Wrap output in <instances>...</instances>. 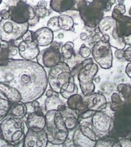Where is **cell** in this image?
<instances>
[{
	"instance_id": "cell-1",
	"label": "cell",
	"mask_w": 131,
	"mask_h": 147,
	"mask_svg": "<svg viewBox=\"0 0 131 147\" xmlns=\"http://www.w3.org/2000/svg\"><path fill=\"white\" fill-rule=\"evenodd\" d=\"M0 82L15 88L24 103L40 98L48 84L43 66L34 61L24 59H9L6 65H0Z\"/></svg>"
},
{
	"instance_id": "cell-2",
	"label": "cell",
	"mask_w": 131,
	"mask_h": 147,
	"mask_svg": "<svg viewBox=\"0 0 131 147\" xmlns=\"http://www.w3.org/2000/svg\"><path fill=\"white\" fill-rule=\"evenodd\" d=\"M123 104L114 112L109 136L116 139L131 137V95L123 98Z\"/></svg>"
},
{
	"instance_id": "cell-3",
	"label": "cell",
	"mask_w": 131,
	"mask_h": 147,
	"mask_svg": "<svg viewBox=\"0 0 131 147\" xmlns=\"http://www.w3.org/2000/svg\"><path fill=\"white\" fill-rule=\"evenodd\" d=\"M116 0H93L79 11V14L84 21V26L88 30H94L104 13L111 9Z\"/></svg>"
},
{
	"instance_id": "cell-4",
	"label": "cell",
	"mask_w": 131,
	"mask_h": 147,
	"mask_svg": "<svg viewBox=\"0 0 131 147\" xmlns=\"http://www.w3.org/2000/svg\"><path fill=\"white\" fill-rule=\"evenodd\" d=\"M46 132L48 142L55 146H61L67 141L69 130L67 128L62 113L58 110L47 111Z\"/></svg>"
},
{
	"instance_id": "cell-5",
	"label": "cell",
	"mask_w": 131,
	"mask_h": 147,
	"mask_svg": "<svg viewBox=\"0 0 131 147\" xmlns=\"http://www.w3.org/2000/svg\"><path fill=\"white\" fill-rule=\"evenodd\" d=\"M111 16L115 21V26L110 34L109 43L115 49H124L126 45L124 38L131 34V16L122 14L115 7Z\"/></svg>"
},
{
	"instance_id": "cell-6",
	"label": "cell",
	"mask_w": 131,
	"mask_h": 147,
	"mask_svg": "<svg viewBox=\"0 0 131 147\" xmlns=\"http://www.w3.org/2000/svg\"><path fill=\"white\" fill-rule=\"evenodd\" d=\"M3 139L11 146H17L25 138V125L21 119L7 118L0 123Z\"/></svg>"
},
{
	"instance_id": "cell-7",
	"label": "cell",
	"mask_w": 131,
	"mask_h": 147,
	"mask_svg": "<svg viewBox=\"0 0 131 147\" xmlns=\"http://www.w3.org/2000/svg\"><path fill=\"white\" fill-rule=\"evenodd\" d=\"M71 71V68L65 62H60L57 65L50 68L48 76L50 88L53 92L60 93L63 86L74 79Z\"/></svg>"
},
{
	"instance_id": "cell-8",
	"label": "cell",
	"mask_w": 131,
	"mask_h": 147,
	"mask_svg": "<svg viewBox=\"0 0 131 147\" xmlns=\"http://www.w3.org/2000/svg\"><path fill=\"white\" fill-rule=\"evenodd\" d=\"M29 23L19 24L9 19L0 21V40L4 42H11L19 40L29 30Z\"/></svg>"
},
{
	"instance_id": "cell-9",
	"label": "cell",
	"mask_w": 131,
	"mask_h": 147,
	"mask_svg": "<svg viewBox=\"0 0 131 147\" xmlns=\"http://www.w3.org/2000/svg\"><path fill=\"white\" fill-rule=\"evenodd\" d=\"M93 59L101 68L108 69L111 68L113 62V55L111 46L109 42L99 41L96 42L91 49Z\"/></svg>"
},
{
	"instance_id": "cell-10",
	"label": "cell",
	"mask_w": 131,
	"mask_h": 147,
	"mask_svg": "<svg viewBox=\"0 0 131 147\" xmlns=\"http://www.w3.org/2000/svg\"><path fill=\"white\" fill-rule=\"evenodd\" d=\"M98 72V64H89L82 67L77 74L79 88L84 95L93 93L95 90L94 79Z\"/></svg>"
},
{
	"instance_id": "cell-11",
	"label": "cell",
	"mask_w": 131,
	"mask_h": 147,
	"mask_svg": "<svg viewBox=\"0 0 131 147\" xmlns=\"http://www.w3.org/2000/svg\"><path fill=\"white\" fill-rule=\"evenodd\" d=\"M62 57L59 43L53 41L49 47L41 51L36 58L38 63L43 67L50 69L60 63Z\"/></svg>"
},
{
	"instance_id": "cell-12",
	"label": "cell",
	"mask_w": 131,
	"mask_h": 147,
	"mask_svg": "<svg viewBox=\"0 0 131 147\" xmlns=\"http://www.w3.org/2000/svg\"><path fill=\"white\" fill-rule=\"evenodd\" d=\"M8 11L11 20L19 24L26 23L36 16L34 8L23 0H17L14 5L10 7Z\"/></svg>"
},
{
	"instance_id": "cell-13",
	"label": "cell",
	"mask_w": 131,
	"mask_h": 147,
	"mask_svg": "<svg viewBox=\"0 0 131 147\" xmlns=\"http://www.w3.org/2000/svg\"><path fill=\"white\" fill-rule=\"evenodd\" d=\"M91 119L92 129L98 138H102L109 135V131L112 123L111 117L101 110L96 111Z\"/></svg>"
},
{
	"instance_id": "cell-14",
	"label": "cell",
	"mask_w": 131,
	"mask_h": 147,
	"mask_svg": "<svg viewBox=\"0 0 131 147\" xmlns=\"http://www.w3.org/2000/svg\"><path fill=\"white\" fill-rule=\"evenodd\" d=\"M88 3L87 0H50V7L58 13L78 11Z\"/></svg>"
},
{
	"instance_id": "cell-15",
	"label": "cell",
	"mask_w": 131,
	"mask_h": 147,
	"mask_svg": "<svg viewBox=\"0 0 131 147\" xmlns=\"http://www.w3.org/2000/svg\"><path fill=\"white\" fill-rule=\"evenodd\" d=\"M48 143L47 132L45 129L33 131L28 129L23 141L24 147H46Z\"/></svg>"
},
{
	"instance_id": "cell-16",
	"label": "cell",
	"mask_w": 131,
	"mask_h": 147,
	"mask_svg": "<svg viewBox=\"0 0 131 147\" xmlns=\"http://www.w3.org/2000/svg\"><path fill=\"white\" fill-rule=\"evenodd\" d=\"M83 102L87 110L101 111L106 109L107 101L104 95L100 92H93L88 95H84Z\"/></svg>"
},
{
	"instance_id": "cell-17",
	"label": "cell",
	"mask_w": 131,
	"mask_h": 147,
	"mask_svg": "<svg viewBox=\"0 0 131 147\" xmlns=\"http://www.w3.org/2000/svg\"><path fill=\"white\" fill-rule=\"evenodd\" d=\"M53 32L48 27H42L33 34L34 42L39 47L49 46L53 42Z\"/></svg>"
},
{
	"instance_id": "cell-18",
	"label": "cell",
	"mask_w": 131,
	"mask_h": 147,
	"mask_svg": "<svg viewBox=\"0 0 131 147\" xmlns=\"http://www.w3.org/2000/svg\"><path fill=\"white\" fill-rule=\"evenodd\" d=\"M39 53L40 51L39 46L34 41L31 43H26L24 41H21L18 45V53L24 60L33 61L38 57Z\"/></svg>"
},
{
	"instance_id": "cell-19",
	"label": "cell",
	"mask_w": 131,
	"mask_h": 147,
	"mask_svg": "<svg viewBox=\"0 0 131 147\" xmlns=\"http://www.w3.org/2000/svg\"><path fill=\"white\" fill-rule=\"evenodd\" d=\"M26 125L28 129L33 131H40L46 127V118L44 115H39L36 112L28 114L26 119Z\"/></svg>"
},
{
	"instance_id": "cell-20",
	"label": "cell",
	"mask_w": 131,
	"mask_h": 147,
	"mask_svg": "<svg viewBox=\"0 0 131 147\" xmlns=\"http://www.w3.org/2000/svg\"><path fill=\"white\" fill-rule=\"evenodd\" d=\"M72 142L75 147H94L96 144V142L92 141L91 139L84 136L79 127L74 131Z\"/></svg>"
},
{
	"instance_id": "cell-21",
	"label": "cell",
	"mask_w": 131,
	"mask_h": 147,
	"mask_svg": "<svg viewBox=\"0 0 131 147\" xmlns=\"http://www.w3.org/2000/svg\"><path fill=\"white\" fill-rule=\"evenodd\" d=\"M0 91L3 92L12 103L21 101V96L17 90L8 84L0 82Z\"/></svg>"
},
{
	"instance_id": "cell-22",
	"label": "cell",
	"mask_w": 131,
	"mask_h": 147,
	"mask_svg": "<svg viewBox=\"0 0 131 147\" xmlns=\"http://www.w3.org/2000/svg\"><path fill=\"white\" fill-rule=\"evenodd\" d=\"M67 105L71 110H75L78 112H82L86 110V106L83 102V96L79 93L74 94L67 98Z\"/></svg>"
},
{
	"instance_id": "cell-23",
	"label": "cell",
	"mask_w": 131,
	"mask_h": 147,
	"mask_svg": "<svg viewBox=\"0 0 131 147\" xmlns=\"http://www.w3.org/2000/svg\"><path fill=\"white\" fill-rule=\"evenodd\" d=\"M114 26H115V21L113 17L111 16L102 17V20L98 22L97 27L99 29V31L102 34H107L110 35L114 28Z\"/></svg>"
},
{
	"instance_id": "cell-24",
	"label": "cell",
	"mask_w": 131,
	"mask_h": 147,
	"mask_svg": "<svg viewBox=\"0 0 131 147\" xmlns=\"http://www.w3.org/2000/svg\"><path fill=\"white\" fill-rule=\"evenodd\" d=\"M58 23L61 29L67 31H75V21L72 16L68 14H61L58 16Z\"/></svg>"
},
{
	"instance_id": "cell-25",
	"label": "cell",
	"mask_w": 131,
	"mask_h": 147,
	"mask_svg": "<svg viewBox=\"0 0 131 147\" xmlns=\"http://www.w3.org/2000/svg\"><path fill=\"white\" fill-rule=\"evenodd\" d=\"M94 147H121V145L118 139L108 135L102 138H99L96 142Z\"/></svg>"
},
{
	"instance_id": "cell-26",
	"label": "cell",
	"mask_w": 131,
	"mask_h": 147,
	"mask_svg": "<svg viewBox=\"0 0 131 147\" xmlns=\"http://www.w3.org/2000/svg\"><path fill=\"white\" fill-rule=\"evenodd\" d=\"M76 93H78V87L75 84V80L73 79H71L69 83H67V84H65L63 86L59 94L61 95L63 98L67 99L71 96H72L74 94H76Z\"/></svg>"
},
{
	"instance_id": "cell-27",
	"label": "cell",
	"mask_w": 131,
	"mask_h": 147,
	"mask_svg": "<svg viewBox=\"0 0 131 147\" xmlns=\"http://www.w3.org/2000/svg\"><path fill=\"white\" fill-rule=\"evenodd\" d=\"M58 92H55L52 96L48 97L45 100V110L46 111L51 110H58V108L62 105H64L62 100L59 99Z\"/></svg>"
},
{
	"instance_id": "cell-28",
	"label": "cell",
	"mask_w": 131,
	"mask_h": 147,
	"mask_svg": "<svg viewBox=\"0 0 131 147\" xmlns=\"http://www.w3.org/2000/svg\"><path fill=\"white\" fill-rule=\"evenodd\" d=\"M11 115L12 117L16 119H22L26 115L27 110H26V104L22 101H19L14 104L12 107H11Z\"/></svg>"
},
{
	"instance_id": "cell-29",
	"label": "cell",
	"mask_w": 131,
	"mask_h": 147,
	"mask_svg": "<svg viewBox=\"0 0 131 147\" xmlns=\"http://www.w3.org/2000/svg\"><path fill=\"white\" fill-rule=\"evenodd\" d=\"M12 102L3 92L0 91V118L3 119L10 111Z\"/></svg>"
},
{
	"instance_id": "cell-30",
	"label": "cell",
	"mask_w": 131,
	"mask_h": 147,
	"mask_svg": "<svg viewBox=\"0 0 131 147\" xmlns=\"http://www.w3.org/2000/svg\"><path fill=\"white\" fill-rule=\"evenodd\" d=\"M8 45H2L0 44V65H4L7 64L9 58V51Z\"/></svg>"
},
{
	"instance_id": "cell-31",
	"label": "cell",
	"mask_w": 131,
	"mask_h": 147,
	"mask_svg": "<svg viewBox=\"0 0 131 147\" xmlns=\"http://www.w3.org/2000/svg\"><path fill=\"white\" fill-rule=\"evenodd\" d=\"M26 106V110H27V114H31L33 112H36L39 115H43L40 108L39 103L38 102V100H33V101H30V102H26L25 103Z\"/></svg>"
},
{
	"instance_id": "cell-32",
	"label": "cell",
	"mask_w": 131,
	"mask_h": 147,
	"mask_svg": "<svg viewBox=\"0 0 131 147\" xmlns=\"http://www.w3.org/2000/svg\"><path fill=\"white\" fill-rule=\"evenodd\" d=\"M117 91L122 98H127L131 95V85L130 84H120L117 86Z\"/></svg>"
},
{
	"instance_id": "cell-33",
	"label": "cell",
	"mask_w": 131,
	"mask_h": 147,
	"mask_svg": "<svg viewBox=\"0 0 131 147\" xmlns=\"http://www.w3.org/2000/svg\"><path fill=\"white\" fill-rule=\"evenodd\" d=\"M79 128L82 131V133L84 134V136L91 139L92 141H94V142H97L99 138L98 137V136L95 134V132L94 131V130L92 128H90L89 126L85 125V124H83V125H79Z\"/></svg>"
},
{
	"instance_id": "cell-34",
	"label": "cell",
	"mask_w": 131,
	"mask_h": 147,
	"mask_svg": "<svg viewBox=\"0 0 131 147\" xmlns=\"http://www.w3.org/2000/svg\"><path fill=\"white\" fill-rule=\"evenodd\" d=\"M64 122H65V125L69 131L75 129V127L79 124L78 119L75 116H68L64 118Z\"/></svg>"
},
{
	"instance_id": "cell-35",
	"label": "cell",
	"mask_w": 131,
	"mask_h": 147,
	"mask_svg": "<svg viewBox=\"0 0 131 147\" xmlns=\"http://www.w3.org/2000/svg\"><path fill=\"white\" fill-rule=\"evenodd\" d=\"M47 27L49 28L52 32L58 31L59 30H61V28L59 26V23H58V16L51 17L48 21Z\"/></svg>"
},
{
	"instance_id": "cell-36",
	"label": "cell",
	"mask_w": 131,
	"mask_h": 147,
	"mask_svg": "<svg viewBox=\"0 0 131 147\" xmlns=\"http://www.w3.org/2000/svg\"><path fill=\"white\" fill-rule=\"evenodd\" d=\"M35 12L37 16H39L40 18H43L45 16H48L50 14V11L48 10L47 7H40V6L36 5L35 7L34 8Z\"/></svg>"
},
{
	"instance_id": "cell-37",
	"label": "cell",
	"mask_w": 131,
	"mask_h": 147,
	"mask_svg": "<svg viewBox=\"0 0 131 147\" xmlns=\"http://www.w3.org/2000/svg\"><path fill=\"white\" fill-rule=\"evenodd\" d=\"M61 53H62V57L66 60H71L72 57H75L74 49H68V48H66L62 46Z\"/></svg>"
},
{
	"instance_id": "cell-38",
	"label": "cell",
	"mask_w": 131,
	"mask_h": 147,
	"mask_svg": "<svg viewBox=\"0 0 131 147\" xmlns=\"http://www.w3.org/2000/svg\"><path fill=\"white\" fill-rule=\"evenodd\" d=\"M79 54L81 56V57L84 58V59L88 58L91 55V48L85 46V44H82L79 47Z\"/></svg>"
},
{
	"instance_id": "cell-39",
	"label": "cell",
	"mask_w": 131,
	"mask_h": 147,
	"mask_svg": "<svg viewBox=\"0 0 131 147\" xmlns=\"http://www.w3.org/2000/svg\"><path fill=\"white\" fill-rule=\"evenodd\" d=\"M33 32L31 31V30H27V31L24 34V35L22 36V41L26 42V43H31L34 41L33 39Z\"/></svg>"
},
{
	"instance_id": "cell-40",
	"label": "cell",
	"mask_w": 131,
	"mask_h": 147,
	"mask_svg": "<svg viewBox=\"0 0 131 147\" xmlns=\"http://www.w3.org/2000/svg\"><path fill=\"white\" fill-rule=\"evenodd\" d=\"M95 110H86L84 111L80 112V119H88L92 118V116L94 115L95 114Z\"/></svg>"
},
{
	"instance_id": "cell-41",
	"label": "cell",
	"mask_w": 131,
	"mask_h": 147,
	"mask_svg": "<svg viewBox=\"0 0 131 147\" xmlns=\"http://www.w3.org/2000/svg\"><path fill=\"white\" fill-rule=\"evenodd\" d=\"M121 143V147H131V141L129 138H121L118 139Z\"/></svg>"
},
{
	"instance_id": "cell-42",
	"label": "cell",
	"mask_w": 131,
	"mask_h": 147,
	"mask_svg": "<svg viewBox=\"0 0 131 147\" xmlns=\"http://www.w3.org/2000/svg\"><path fill=\"white\" fill-rule=\"evenodd\" d=\"M124 58L126 59L127 61L131 62V46L126 48L124 51Z\"/></svg>"
},
{
	"instance_id": "cell-43",
	"label": "cell",
	"mask_w": 131,
	"mask_h": 147,
	"mask_svg": "<svg viewBox=\"0 0 131 147\" xmlns=\"http://www.w3.org/2000/svg\"><path fill=\"white\" fill-rule=\"evenodd\" d=\"M39 20H40V17L39 16H38L36 15V16H35L32 20H30V21H28V23H29V26H35L37 23L39 21Z\"/></svg>"
},
{
	"instance_id": "cell-44",
	"label": "cell",
	"mask_w": 131,
	"mask_h": 147,
	"mask_svg": "<svg viewBox=\"0 0 131 147\" xmlns=\"http://www.w3.org/2000/svg\"><path fill=\"white\" fill-rule=\"evenodd\" d=\"M0 16L2 17V19H9L10 18L9 11L2 10L0 11Z\"/></svg>"
},
{
	"instance_id": "cell-45",
	"label": "cell",
	"mask_w": 131,
	"mask_h": 147,
	"mask_svg": "<svg viewBox=\"0 0 131 147\" xmlns=\"http://www.w3.org/2000/svg\"><path fill=\"white\" fill-rule=\"evenodd\" d=\"M8 51H9V54L12 56H15L16 53H18V47L16 46H9L8 47Z\"/></svg>"
},
{
	"instance_id": "cell-46",
	"label": "cell",
	"mask_w": 131,
	"mask_h": 147,
	"mask_svg": "<svg viewBox=\"0 0 131 147\" xmlns=\"http://www.w3.org/2000/svg\"><path fill=\"white\" fill-rule=\"evenodd\" d=\"M115 57L118 59H122L124 58V50L123 49H116L115 52Z\"/></svg>"
},
{
	"instance_id": "cell-47",
	"label": "cell",
	"mask_w": 131,
	"mask_h": 147,
	"mask_svg": "<svg viewBox=\"0 0 131 147\" xmlns=\"http://www.w3.org/2000/svg\"><path fill=\"white\" fill-rule=\"evenodd\" d=\"M115 9H117L119 11H121L122 14H125V13H126V6L124 5V4H120V3H118V4L115 7Z\"/></svg>"
},
{
	"instance_id": "cell-48",
	"label": "cell",
	"mask_w": 131,
	"mask_h": 147,
	"mask_svg": "<svg viewBox=\"0 0 131 147\" xmlns=\"http://www.w3.org/2000/svg\"><path fill=\"white\" fill-rule=\"evenodd\" d=\"M94 63V59H92V58H85L84 61L81 62V65L84 67L85 65H89V64H93Z\"/></svg>"
},
{
	"instance_id": "cell-49",
	"label": "cell",
	"mask_w": 131,
	"mask_h": 147,
	"mask_svg": "<svg viewBox=\"0 0 131 147\" xmlns=\"http://www.w3.org/2000/svg\"><path fill=\"white\" fill-rule=\"evenodd\" d=\"M101 37L102 36H100L99 33H96V34H94L93 38H92L93 42H94V43H96V42H98L99 41H101Z\"/></svg>"
},
{
	"instance_id": "cell-50",
	"label": "cell",
	"mask_w": 131,
	"mask_h": 147,
	"mask_svg": "<svg viewBox=\"0 0 131 147\" xmlns=\"http://www.w3.org/2000/svg\"><path fill=\"white\" fill-rule=\"evenodd\" d=\"M126 74L130 78H131V62H129V63L127 64V65H126Z\"/></svg>"
},
{
	"instance_id": "cell-51",
	"label": "cell",
	"mask_w": 131,
	"mask_h": 147,
	"mask_svg": "<svg viewBox=\"0 0 131 147\" xmlns=\"http://www.w3.org/2000/svg\"><path fill=\"white\" fill-rule=\"evenodd\" d=\"M101 40L103 41V42H109V40H110V35H109V34H102V36L101 37Z\"/></svg>"
},
{
	"instance_id": "cell-52",
	"label": "cell",
	"mask_w": 131,
	"mask_h": 147,
	"mask_svg": "<svg viewBox=\"0 0 131 147\" xmlns=\"http://www.w3.org/2000/svg\"><path fill=\"white\" fill-rule=\"evenodd\" d=\"M124 41L126 42V45H130V46H131V34L125 37V38H124Z\"/></svg>"
},
{
	"instance_id": "cell-53",
	"label": "cell",
	"mask_w": 131,
	"mask_h": 147,
	"mask_svg": "<svg viewBox=\"0 0 131 147\" xmlns=\"http://www.w3.org/2000/svg\"><path fill=\"white\" fill-rule=\"evenodd\" d=\"M79 38H80V39L81 40H86L87 38H88V34H86V33H81L80 34H79Z\"/></svg>"
},
{
	"instance_id": "cell-54",
	"label": "cell",
	"mask_w": 131,
	"mask_h": 147,
	"mask_svg": "<svg viewBox=\"0 0 131 147\" xmlns=\"http://www.w3.org/2000/svg\"><path fill=\"white\" fill-rule=\"evenodd\" d=\"M53 93H54V92H53L52 89H49L46 91V96H47V97H49V96H52Z\"/></svg>"
},
{
	"instance_id": "cell-55",
	"label": "cell",
	"mask_w": 131,
	"mask_h": 147,
	"mask_svg": "<svg viewBox=\"0 0 131 147\" xmlns=\"http://www.w3.org/2000/svg\"><path fill=\"white\" fill-rule=\"evenodd\" d=\"M37 5L40 6V7H47V3H46L45 1H40Z\"/></svg>"
},
{
	"instance_id": "cell-56",
	"label": "cell",
	"mask_w": 131,
	"mask_h": 147,
	"mask_svg": "<svg viewBox=\"0 0 131 147\" xmlns=\"http://www.w3.org/2000/svg\"><path fill=\"white\" fill-rule=\"evenodd\" d=\"M100 81H101V78L100 77H94V82H95V83H99Z\"/></svg>"
},
{
	"instance_id": "cell-57",
	"label": "cell",
	"mask_w": 131,
	"mask_h": 147,
	"mask_svg": "<svg viewBox=\"0 0 131 147\" xmlns=\"http://www.w3.org/2000/svg\"><path fill=\"white\" fill-rule=\"evenodd\" d=\"M3 139V135H2V131H1V128H0V140Z\"/></svg>"
},
{
	"instance_id": "cell-58",
	"label": "cell",
	"mask_w": 131,
	"mask_h": 147,
	"mask_svg": "<svg viewBox=\"0 0 131 147\" xmlns=\"http://www.w3.org/2000/svg\"><path fill=\"white\" fill-rule=\"evenodd\" d=\"M123 2H124V0H119V3L120 4H123Z\"/></svg>"
},
{
	"instance_id": "cell-59",
	"label": "cell",
	"mask_w": 131,
	"mask_h": 147,
	"mask_svg": "<svg viewBox=\"0 0 131 147\" xmlns=\"http://www.w3.org/2000/svg\"><path fill=\"white\" fill-rule=\"evenodd\" d=\"M130 15L131 16V7H130Z\"/></svg>"
},
{
	"instance_id": "cell-60",
	"label": "cell",
	"mask_w": 131,
	"mask_h": 147,
	"mask_svg": "<svg viewBox=\"0 0 131 147\" xmlns=\"http://www.w3.org/2000/svg\"><path fill=\"white\" fill-rule=\"evenodd\" d=\"M2 1H3V0H0V4H1V3H2Z\"/></svg>"
},
{
	"instance_id": "cell-61",
	"label": "cell",
	"mask_w": 131,
	"mask_h": 147,
	"mask_svg": "<svg viewBox=\"0 0 131 147\" xmlns=\"http://www.w3.org/2000/svg\"><path fill=\"white\" fill-rule=\"evenodd\" d=\"M130 141H131V137H130Z\"/></svg>"
},
{
	"instance_id": "cell-62",
	"label": "cell",
	"mask_w": 131,
	"mask_h": 147,
	"mask_svg": "<svg viewBox=\"0 0 131 147\" xmlns=\"http://www.w3.org/2000/svg\"><path fill=\"white\" fill-rule=\"evenodd\" d=\"M0 119H1V118H0Z\"/></svg>"
},
{
	"instance_id": "cell-63",
	"label": "cell",
	"mask_w": 131,
	"mask_h": 147,
	"mask_svg": "<svg viewBox=\"0 0 131 147\" xmlns=\"http://www.w3.org/2000/svg\"><path fill=\"white\" fill-rule=\"evenodd\" d=\"M0 44H1V43H0Z\"/></svg>"
}]
</instances>
